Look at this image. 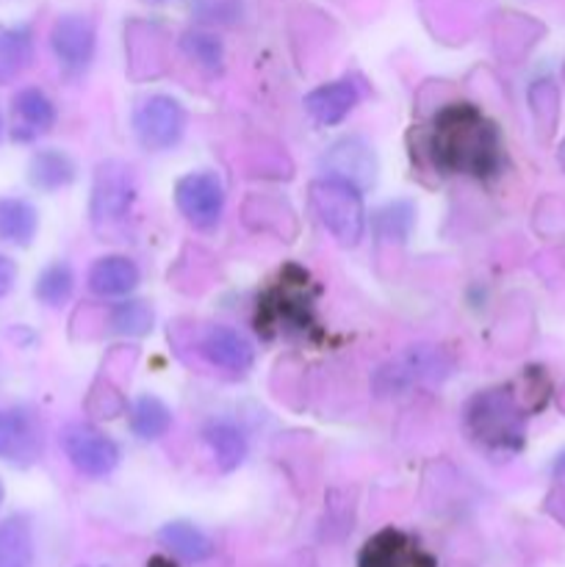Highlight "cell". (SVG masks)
<instances>
[{"label":"cell","mask_w":565,"mask_h":567,"mask_svg":"<svg viewBox=\"0 0 565 567\" xmlns=\"http://www.w3.org/2000/svg\"><path fill=\"white\" fill-rule=\"evenodd\" d=\"M427 155L443 175L487 181L502 169L504 144L499 127L474 103H449L432 116Z\"/></svg>","instance_id":"cell-1"},{"label":"cell","mask_w":565,"mask_h":567,"mask_svg":"<svg viewBox=\"0 0 565 567\" xmlns=\"http://www.w3.org/2000/svg\"><path fill=\"white\" fill-rule=\"evenodd\" d=\"M526 413L507 388L476 393L465 408V430L471 441L491 452H515L524 443Z\"/></svg>","instance_id":"cell-2"},{"label":"cell","mask_w":565,"mask_h":567,"mask_svg":"<svg viewBox=\"0 0 565 567\" xmlns=\"http://www.w3.org/2000/svg\"><path fill=\"white\" fill-rule=\"evenodd\" d=\"M310 205L325 230L341 247H355L366 230V208L360 186L341 175H325L310 183Z\"/></svg>","instance_id":"cell-3"},{"label":"cell","mask_w":565,"mask_h":567,"mask_svg":"<svg viewBox=\"0 0 565 567\" xmlns=\"http://www.w3.org/2000/svg\"><path fill=\"white\" fill-rule=\"evenodd\" d=\"M310 280L308 271L297 269V277L291 280V266L280 275V282L266 293L264 299L258 302V330H264L266 336L271 332H305L310 327H316L314 319V299L308 293Z\"/></svg>","instance_id":"cell-4"},{"label":"cell","mask_w":565,"mask_h":567,"mask_svg":"<svg viewBox=\"0 0 565 567\" xmlns=\"http://www.w3.org/2000/svg\"><path fill=\"white\" fill-rule=\"evenodd\" d=\"M133 203H136V177L133 169L122 161H105L97 166L92 183V214L94 227H114L127 219Z\"/></svg>","instance_id":"cell-5"},{"label":"cell","mask_w":565,"mask_h":567,"mask_svg":"<svg viewBox=\"0 0 565 567\" xmlns=\"http://www.w3.org/2000/svg\"><path fill=\"white\" fill-rule=\"evenodd\" d=\"M449 358L441 349L413 347L402 358L382 365L374 377V388L380 396H399L413 391L421 382H438L449 374Z\"/></svg>","instance_id":"cell-6"},{"label":"cell","mask_w":565,"mask_h":567,"mask_svg":"<svg viewBox=\"0 0 565 567\" xmlns=\"http://www.w3.org/2000/svg\"><path fill=\"white\" fill-rule=\"evenodd\" d=\"M133 131L144 150L164 153L181 142L186 131V109L170 94H150L133 111Z\"/></svg>","instance_id":"cell-7"},{"label":"cell","mask_w":565,"mask_h":567,"mask_svg":"<svg viewBox=\"0 0 565 567\" xmlns=\"http://www.w3.org/2000/svg\"><path fill=\"white\" fill-rule=\"evenodd\" d=\"M61 449L78 474L103 480L120 465V446L89 424H70L61 432Z\"/></svg>","instance_id":"cell-8"},{"label":"cell","mask_w":565,"mask_h":567,"mask_svg":"<svg viewBox=\"0 0 565 567\" xmlns=\"http://www.w3.org/2000/svg\"><path fill=\"white\" fill-rule=\"evenodd\" d=\"M175 205L197 230H214L225 210V188L214 172H192L175 186Z\"/></svg>","instance_id":"cell-9"},{"label":"cell","mask_w":565,"mask_h":567,"mask_svg":"<svg viewBox=\"0 0 565 567\" xmlns=\"http://www.w3.org/2000/svg\"><path fill=\"white\" fill-rule=\"evenodd\" d=\"M358 567H438V559L402 529H382L363 543Z\"/></svg>","instance_id":"cell-10"},{"label":"cell","mask_w":565,"mask_h":567,"mask_svg":"<svg viewBox=\"0 0 565 567\" xmlns=\"http://www.w3.org/2000/svg\"><path fill=\"white\" fill-rule=\"evenodd\" d=\"M94 44H97V33H94L89 17L64 14L53 22L50 48H53L59 64L66 66L70 72H81L92 64Z\"/></svg>","instance_id":"cell-11"},{"label":"cell","mask_w":565,"mask_h":567,"mask_svg":"<svg viewBox=\"0 0 565 567\" xmlns=\"http://www.w3.org/2000/svg\"><path fill=\"white\" fill-rule=\"evenodd\" d=\"M197 349L210 365H216V369L233 371V374H244V371L253 369V347H249V341L242 332L230 330V327H208V330L203 332V338H199Z\"/></svg>","instance_id":"cell-12"},{"label":"cell","mask_w":565,"mask_h":567,"mask_svg":"<svg viewBox=\"0 0 565 567\" xmlns=\"http://www.w3.org/2000/svg\"><path fill=\"white\" fill-rule=\"evenodd\" d=\"M360 97H363V92H360L358 83L352 78H341V81L325 83V86L305 94V111L319 125H338L341 120H347L349 111L360 103Z\"/></svg>","instance_id":"cell-13"},{"label":"cell","mask_w":565,"mask_h":567,"mask_svg":"<svg viewBox=\"0 0 565 567\" xmlns=\"http://www.w3.org/2000/svg\"><path fill=\"white\" fill-rule=\"evenodd\" d=\"M11 111H14V138L20 142H31V138L42 136L55 125V105L39 89H22L11 100Z\"/></svg>","instance_id":"cell-14"},{"label":"cell","mask_w":565,"mask_h":567,"mask_svg":"<svg viewBox=\"0 0 565 567\" xmlns=\"http://www.w3.org/2000/svg\"><path fill=\"white\" fill-rule=\"evenodd\" d=\"M138 280H142L138 266L125 255H109V258L94 260L86 277L89 288L97 297H125L138 286Z\"/></svg>","instance_id":"cell-15"},{"label":"cell","mask_w":565,"mask_h":567,"mask_svg":"<svg viewBox=\"0 0 565 567\" xmlns=\"http://www.w3.org/2000/svg\"><path fill=\"white\" fill-rule=\"evenodd\" d=\"M39 454V435L31 421L14 410H0V460L33 463Z\"/></svg>","instance_id":"cell-16"},{"label":"cell","mask_w":565,"mask_h":567,"mask_svg":"<svg viewBox=\"0 0 565 567\" xmlns=\"http://www.w3.org/2000/svg\"><path fill=\"white\" fill-rule=\"evenodd\" d=\"M39 214L28 199L3 197L0 199V241L28 247L37 236Z\"/></svg>","instance_id":"cell-17"},{"label":"cell","mask_w":565,"mask_h":567,"mask_svg":"<svg viewBox=\"0 0 565 567\" xmlns=\"http://www.w3.org/2000/svg\"><path fill=\"white\" fill-rule=\"evenodd\" d=\"M161 546L170 548L175 557L188 559V563H205V559L214 557V543L197 526L186 524V520H172L164 529L158 532Z\"/></svg>","instance_id":"cell-18"},{"label":"cell","mask_w":565,"mask_h":567,"mask_svg":"<svg viewBox=\"0 0 565 567\" xmlns=\"http://www.w3.org/2000/svg\"><path fill=\"white\" fill-rule=\"evenodd\" d=\"M28 181L42 192H59L75 181V161L61 150H39L28 164Z\"/></svg>","instance_id":"cell-19"},{"label":"cell","mask_w":565,"mask_h":567,"mask_svg":"<svg viewBox=\"0 0 565 567\" xmlns=\"http://www.w3.org/2000/svg\"><path fill=\"white\" fill-rule=\"evenodd\" d=\"M219 471H236L247 457V437L233 421H210L203 432Z\"/></svg>","instance_id":"cell-20"},{"label":"cell","mask_w":565,"mask_h":567,"mask_svg":"<svg viewBox=\"0 0 565 567\" xmlns=\"http://www.w3.org/2000/svg\"><path fill=\"white\" fill-rule=\"evenodd\" d=\"M33 59V42L28 28L0 25V83H11L22 75Z\"/></svg>","instance_id":"cell-21"},{"label":"cell","mask_w":565,"mask_h":567,"mask_svg":"<svg viewBox=\"0 0 565 567\" xmlns=\"http://www.w3.org/2000/svg\"><path fill=\"white\" fill-rule=\"evenodd\" d=\"M33 535L25 518H6L0 524V567H31Z\"/></svg>","instance_id":"cell-22"},{"label":"cell","mask_w":565,"mask_h":567,"mask_svg":"<svg viewBox=\"0 0 565 567\" xmlns=\"http://www.w3.org/2000/svg\"><path fill=\"white\" fill-rule=\"evenodd\" d=\"M131 426L142 441H158L172 426L170 408L161 399L142 396L131 410Z\"/></svg>","instance_id":"cell-23"},{"label":"cell","mask_w":565,"mask_h":567,"mask_svg":"<svg viewBox=\"0 0 565 567\" xmlns=\"http://www.w3.org/2000/svg\"><path fill=\"white\" fill-rule=\"evenodd\" d=\"M72 288H75V275H72L70 264L59 260L39 275L37 299L48 308H61L72 297Z\"/></svg>","instance_id":"cell-24"},{"label":"cell","mask_w":565,"mask_h":567,"mask_svg":"<svg viewBox=\"0 0 565 567\" xmlns=\"http://www.w3.org/2000/svg\"><path fill=\"white\" fill-rule=\"evenodd\" d=\"M109 324L111 330L120 332V336L142 338L153 330V310L147 302H120L109 310Z\"/></svg>","instance_id":"cell-25"},{"label":"cell","mask_w":565,"mask_h":567,"mask_svg":"<svg viewBox=\"0 0 565 567\" xmlns=\"http://www.w3.org/2000/svg\"><path fill=\"white\" fill-rule=\"evenodd\" d=\"M183 50L188 53V59L197 61L203 70H208L210 75L222 72V64H225V50H222V42L214 37V33L205 31H192L183 37Z\"/></svg>","instance_id":"cell-26"},{"label":"cell","mask_w":565,"mask_h":567,"mask_svg":"<svg viewBox=\"0 0 565 567\" xmlns=\"http://www.w3.org/2000/svg\"><path fill=\"white\" fill-rule=\"evenodd\" d=\"M14 282H17L14 260L6 258V255H0V299H3L6 293H11Z\"/></svg>","instance_id":"cell-27"},{"label":"cell","mask_w":565,"mask_h":567,"mask_svg":"<svg viewBox=\"0 0 565 567\" xmlns=\"http://www.w3.org/2000/svg\"><path fill=\"white\" fill-rule=\"evenodd\" d=\"M554 474H557V476H565V452L559 454L557 463H554Z\"/></svg>","instance_id":"cell-28"},{"label":"cell","mask_w":565,"mask_h":567,"mask_svg":"<svg viewBox=\"0 0 565 567\" xmlns=\"http://www.w3.org/2000/svg\"><path fill=\"white\" fill-rule=\"evenodd\" d=\"M147 567H175V565H172V563H170V559H164V557H155V559H153V563H150Z\"/></svg>","instance_id":"cell-29"},{"label":"cell","mask_w":565,"mask_h":567,"mask_svg":"<svg viewBox=\"0 0 565 567\" xmlns=\"http://www.w3.org/2000/svg\"><path fill=\"white\" fill-rule=\"evenodd\" d=\"M3 496H6V493H3V482H0V504H3Z\"/></svg>","instance_id":"cell-30"},{"label":"cell","mask_w":565,"mask_h":567,"mask_svg":"<svg viewBox=\"0 0 565 567\" xmlns=\"http://www.w3.org/2000/svg\"><path fill=\"white\" fill-rule=\"evenodd\" d=\"M563 164H565V144H563Z\"/></svg>","instance_id":"cell-31"},{"label":"cell","mask_w":565,"mask_h":567,"mask_svg":"<svg viewBox=\"0 0 565 567\" xmlns=\"http://www.w3.org/2000/svg\"><path fill=\"white\" fill-rule=\"evenodd\" d=\"M0 131H3V122H0Z\"/></svg>","instance_id":"cell-32"}]
</instances>
